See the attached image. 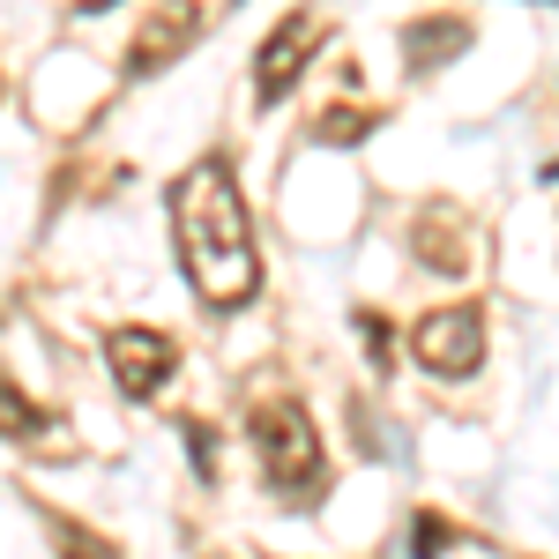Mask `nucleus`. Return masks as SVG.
I'll return each instance as SVG.
<instances>
[{"instance_id":"nucleus-1","label":"nucleus","mask_w":559,"mask_h":559,"mask_svg":"<svg viewBox=\"0 0 559 559\" xmlns=\"http://www.w3.org/2000/svg\"><path fill=\"white\" fill-rule=\"evenodd\" d=\"M173 239H179V269L202 292V306L239 313L261 292V254H254V216L247 194L224 157H202L173 179Z\"/></svg>"},{"instance_id":"nucleus-2","label":"nucleus","mask_w":559,"mask_h":559,"mask_svg":"<svg viewBox=\"0 0 559 559\" xmlns=\"http://www.w3.org/2000/svg\"><path fill=\"white\" fill-rule=\"evenodd\" d=\"M254 455L261 477L276 485V500H321L329 463H321V432L299 403H261L254 411Z\"/></svg>"},{"instance_id":"nucleus-3","label":"nucleus","mask_w":559,"mask_h":559,"mask_svg":"<svg viewBox=\"0 0 559 559\" xmlns=\"http://www.w3.org/2000/svg\"><path fill=\"white\" fill-rule=\"evenodd\" d=\"M411 358L440 373V381H463L485 366V306L477 299H455V306H432L411 321Z\"/></svg>"},{"instance_id":"nucleus-4","label":"nucleus","mask_w":559,"mask_h":559,"mask_svg":"<svg viewBox=\"0 0 559 559\" xmlns=\"http://www.w3.org/2000/svg\"><path fill=\"white\" fill-rule=\"evenodd\" d=\"M105 358H112V381H120V395H134V403H150L157 388L173 381L179 350L165 329H142V321H128V329H112L105 336Z\"/></svg>"},{"instance_id":"nucleus-5","label":"nucleus","mask_w":559,"mask_h":559,"mask_svg":"<svg viewBox=\"0 0 559 559\" xmlns=\"http://www.w3.org/2000/svg\"><path fill=\"white\" fill-rule=\"evenodd\" d=\"M321 45V23L313 15H284L269 38H261V52H254V97L261 105H284L292 97V83L306 75V52Z\"/></svg>"},{"instance_id":"nucleus-6","label":"nucleus","mask_w":559,"mask_h":559,"mask_svg":"<svg viewBox=\"0 0 559 559\" xmlns=\"http://www.w3.org/2000/svg\"><path fill=\"white\" fill-rule=\"evenodd\" d=\"M187 38H194V15H179V8H157V15L142 23V38L128 45V75H157V68H165V60H173Z\"/></svg>"},{"instance_id":"nucleus-7","label":"nucleus","mask_w":559,"mask_h":559,"mask_svg":"<svg viewBox=\"0 0 559 559\" xmlns=\"http://www.w3.org/2000/svg\"><path fill=\"white\" fill-rule=\"evenodd\" d=\"M463 45H471V23H463V15H440V23H411V31H403L411 68H440V60L463 52Z\"/></svg>"},{"instance_id":"nucleus-8","label":"nucleus","mask_w":559,"mask_h":559,"mask_svg":"<svg viewBox=\"0 0 559 559\" xmlns=\"http://www.w3.org/2000/svg\"><path fill=\"white\" fill-rule=\"evenodd\" d=\"M38 432H45V411L0 373V440H38Z\"/></svg>"},{"instance_id":"nucleus-9","label":"nucleus","mask_w":559,"mask_h":559,"mask_svg":"<svg viewBox=\"0 0 559 559\" xmlns=\"http://www.w3.org/2000/svg\"><path fill=\"white\" fill-rule=\"evenodd\" d=\"M440 552H455V522L448 515H411V559H440Z\"/></svg>"},{"instance_id":"nucleus-10","label":"nucleus","mask_w":559,"mask_h":559,"mask_svg":"<svg viewBox=\"0 0 559 559\" xmlns=\"http://www.w3.org/2000/svg\"><path fill=\"white\" fill-rule=\"evenodd\" d=\"M366 128H373V112H350V105H336V112H321V142H366Z\"/></svg>"},{"instance_id":"nucleus-11","label":"nucleus","mask_w":559,"mask_h":559,"mask_svg":"<svg viewBox=\"0 0 559 559\" xmlns=\"http://www.w3.org/2000/svg\"><path fill=\"white\" fill-rule=\"evenodd\" d=\"M358 344L373 350V366H388V344H395V336H388V321H381V313H358Z\"/></svg>"},{"instance_id":"nucleus-12","label":"nucleus","mask_w":559,"mask_h":559,"mask_svg":"<svg viewBox=\"0 0 559 559\" xmlns=\"http://www.w3.org/2000/svg\"><path fill=\"white\" fill-rule=\"evenodd\" d=\"M187 448H194V471H202V485H216V440H210V426H187Z\"/></svg>"},{"instance_id":"nucleus-13","label":"nucleus","mask_w":559,"mask_h":559,"mask_svg":"<svg viewBox=\"0 0 559 559\" xmlns=\"http://www.w3.org/2000/svg\"><path fill=\"white\" fill-rule=\"evenodd\" d=\"M68 559H90V537H83V530H75V537H68Z\"/></svg>"}]
</instances>
